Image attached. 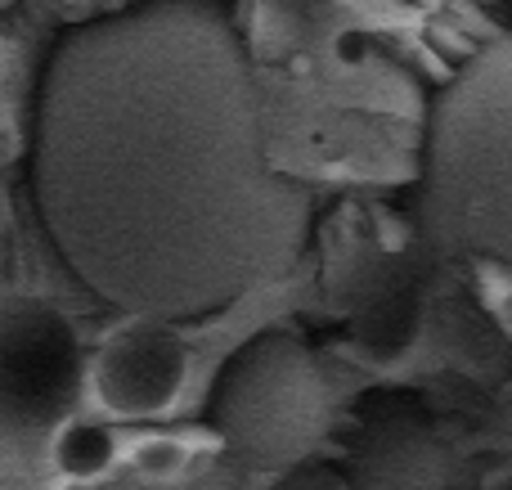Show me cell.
<instances>
[{"instance_id":"1","label":"cell","mask_w":512,"mask_h":490,"mask_svg":"<svg viewBox=\"0 0 512 490\" xmlns=\"http://www.w3.org/2000/svg\"><path fill=\"white\" fill-rule=\"evenodd\" d=\"M32 198L113 311L189 324L297 266L310 194L274 162L234 0H140L54 41Z\"/></svg>"},{"instance_id":"2","label":"cell","mask_w":512,"mask_h":490,"mask_svg":"<svg viewBox=\"0 0 512 490\" xmlns=\"http://www.w3.org/2000/svg\"><path fill=\"white\" fill-rule=\"evenodd\" d=\"M414 212L432 252L512 270V32L432 95Z\"/></svg>"},{"instance_id":"3","label":"cell","mask_w":512,"mask_h":490,"mask_svg":"<svg viewBox=\"0 0 512 490\" xmlns=\"http://www.w3.org/2000/svg\"><path fill=\"white\" fill-rule=\"evenodd\" d=\"M207 419L243 468L288 473L324 446L333 428V392L315 351L297 333L265 329L225 360Z\"/></svg>"},{"instance_id":"4","label":"cell","mask_w":512,"mask_h":490,"mask_svg":"<svg viewBox=\"0 0 512 490\" xmlns=\"http://www.w3.org/2000/svg\"><path fill=\"white\" fill-rule=\"evenodd\" d=\"M81 347L59 311L27 297L0 302V437H36L77 401Z\"/></svg>"},{"instance_id":"5","label":"cell","mask_w":512,"mask_h":490,"mask_svg":"<svg viewBox=\"0 0 512 490\" xmlns=\"http://www.w3.org/2000/svg\"><path fill=\"white\" fill-rule=\"evenodd\" d=\"M337 477L346 490H450L454 459L418 396L378 392L355 410Z\"/></svg>"},{"instance_id":"6","label":"cell","mask_w":512,"mask_h":490,"mask_svg":"<svg viewBox=\"0 0 512 490\" xmlns=\"http://www.w3.org/2000/svg\"><path fill=\"white\" fill-rule=\"evenodd\" d=\"M189 383V347L171 320L126 315L95 356V396L117 419H158Z\"/></svg>"},{"instance_id":"7","label":"cell","mask_w":512,"mask_h":490,"mask_svg":"<svg viewBox=\"0 0 512 490\" xmlns=\"http://www.w3.org/2000/svg\"><path fill=\"white\" fill-rule=\"evenodd\" d=\"M113 455H117L113 432L95 428V423L68 428L59 437V446H54V459H59V468L68 477H99L108 464H113Z\"/></svg>"},{"instance_id":"8","label":"cell","mask_w":512,"mask_h":490,"mask_svg":"<svg viewBox=\"0 0 512 490\" xmlns=\"http://www.w3.org/2000/svg\"><path fill=\"white\" fill-rule=\"evenodd\" d=\"M270 490H346V482L337 477V468L301 464V468H288V473H283V482H274Z\"/></svg>"},{"instance_id":"9","label":"cell","mask_w":512,"mask_h":490,"mask_svg":"<svg viewBox=\"0 0 512 490\" xmlns=\"http://www.w3.org/2000/svg\"><path fill=\"white\" fill-rule=\"evenodd\" d=\"M9 77H14V41L0 32V90L9 86Z\"/></svg>"},{"instance_id":"10","label":"cell","mask_w":512,"mask_h":490,"mask_svg":"<svg viewBox=\"0 0 512 490\" xmlns=\"http://www.w3.org/2000/svg\"><path fill=\"white\" fill-rule=\"evenodd\" d=\"M9 5H14V0H0V14H5V9H9Z\"/></svg>"},{"instance_id":"11","label":"cell","mask_w":512,"mask_h":490,"mask_svg":"<svg viewBox=\"0 0 512 490\" xmlns=\"http://www.w3.org/2000/svg\"><path fill=\"white\" fill-rule=\"evenodd\" d=\"M508 490H512V486H508Z\"/></svg>"}]
</instances>
